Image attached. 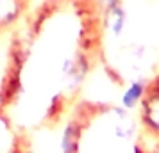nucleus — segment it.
<instances>
[{
  "label": "nucleus",
  "instance_id": "nucleus-1",
  "mask_svg": "<svg viewBox=\"0 0 159 153\" xmlns=\"http://www.w3.org/2000/svg\"><path fill=\"white\" fill-rule=\"evenodd\" d=\"M102 0H39L7 37L2 119L15 153L66 132L100 66Z\"/></svg>",
  "mask_w": 159,
  "mask_h": 153
},
{
  "label": "nucleus",
  "instance_id": "nucleus-2",
  "mask_svg": "<svg viewBox=\"0 0 159 153\" xmlns=\"http://www.w3.org/2000/svg\"><path fill=\"white\" fill-rule=\"evenodd\" d=\"M100 68L120 89L159 75V0H102Z\"/></svg>",
  "mask_w": 159,
  "mask_h": 153
},
{
  "label": "nucleus",
  "instance_id": "nucleus-3",
  "mask_svg": "<svg viewBox=\"0 0 159 153\" xmlns=\"http://www.w3.org/2000/svg\"><path fill=\"white\" fill-rule=\"evenodd\" d=\"M65 153H152L138 110L116 102L82 100L66 126Z\"/></svg>",
  "mask_w": 159,
  "mask_h": 153
},
{
  "label": "nucleus",
  "instance_id": "nucleus-4",
  "mask_svg": "<svg viewBox=\"0 0 159 153\" xmlns=\"http://www.w3.org/2000/svg\"><path fill=\"white\" fill-rule=\"evenodd\" d=\"M141 98L138 105V116L145 126L148 137L159 141V75L141 89Z\"/></svg>",
  "mask_w": 159,
  "mask_h": 153
},
{
  "label": "nucleus",
  "instance_id": "nucleus-5",
  "mask_svg": "<svg viewBox=\"0 0 159 153\" xmlns=\"http://www.w3.org/2000/svg\"><path fill=\"white\" fill-rule=\"evenodd\" d=\"M36 0H0V37H7L25 20Z\"/></svg>",
  "mask_w": 159,
  "mask_h": 153
},
{
  "label": "nucleus",
  "instance_id": "nucleus-6",
  "mask_svg": "<svg viewBox=\"0 0 159 153\" xmlns=\"http://www.w3.org/2000/svg\"><path fill=\"white\" fill-rule=\"evenodd\" d=\"M7 37H0V153H15L13 137H11L6 123H4V119H2V98H4V71H6Z\"/></svg>",
  "mask_w": 159,
  "mask_h": 153
},
{
  "label": "nucleus",
  "instance_id": "nucleus-7",
  "mask_svg": "<svg viewBox=\"0 0 159 153\" xmlns=\"http://www.w3.org/2000/svg\"><path fill=\"white\" fill-rule=\"evenodd\" d=\"M152 153H159V141L154 142V146H152Z\"/></svg>",
  "mask_w": 159,
  "mask_h": 153
}]
</instances>
